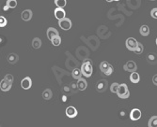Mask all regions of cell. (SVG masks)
<instances>
[{"label": "cell", "instance_id": "6da1fadb", "mask_svg": "<svg viewBox=\"0 0 157 127\" xmlns=\"http://www.w3.org/2000/svg\"><path fill=\"white\" fill-rule=\"evenodd\" d=\"M81 72L82 75L86 78L91 77L92 72H93V67H92V63L90 60H86L83 62L82 65H81Z\"/></svg>", "mask_w": 157, "mask_h": 127}, {"label": "cell", "instance_id": "277c9868", "mask_svg": "<svg viewBox=\"0 0 157 127\" xmlns=\"http://www.w3.org/2000/svg\"><path fill=\"white\" fill-rule=\"evenodd\" d=\"M59 25L62 30L64 31H68L72 28V21L70 20L69 18H64L62 20L59 21Z\"/></svg>", "mask_w": 157, "mask_h": 127}, {"label": "cell", "instance_id": "5b68a950", "mask_svg": "<svg viewBox=\"0 0 157 127\" xmlns=\"http://www.w3.org/2000/svg\"><path fill=\"white\" fill-rule=\"evenodd\" d=\"M137 44H138V42H137L136 39H134V37H129L125 42L126 48L129 51H133L136 50V48L137 47Z\"/></svg>", "mask_w": 157, "mask_h": 127}, {"label": "cell", "instance_id": "d4e9b609", "mask_svg": "<svg viewBox=\"0 0 157 127\" xmlns=\"http://www.w3.org/2000/svg\"><path fill=\"white\" fill-rule=\"evenodd\" d=\"M51 42H52V44H53V46L58 47L61 43V37L59 36H55L54 39L51 40Z\"/></svg>", "mask_w": 157, "mask_h": 127}, {"label": "cell", "instance_id": "83f0119b", "mask_svg": "<svg viewBox=\"0 0 157 127\" xmlns=\"http://www.w3.org/2000/svg\"><path fill=\"white\" fill-rule=\"evenodd\" d=\"M118 86H120V84L117 83V82H114V83L112 84V85L110 86V91H111V93H117L118 89Z\"/></svg>", "mask_w": 157, "mask_h": 127}, {"label": "cell", "instance_id": "d590c367", "mask_svg": "<svg viewBox=\"0 0 157 127\" xmlns=\"http://www.w3.org/2000/svg\"><path fill=\"white\" fill-rule=\"evenodd\" d=\"M113 1H120V0H113Z\"/></svg>", "mask_w": 157, "mask_h": 127}, {"label": "cell", "instance_id": "e0dca14e", "mask_svg": "<svg viewBox=\"0 0 157 127\" xmlns=\"http://www.w3.org/2000/svg\"><path fill=\"white\" fill-rule=\"evenodd\" d=\"M130 81L133 83H138L140 81V76L138 73L136 72H132V74L130 75Z\"/></svg>", "mask_w": 157, "mask_h": 127}, {"label": "cell", "instance_id": "4fadbf2b", "mask_svg": "<svg viewBox=\"0 0 157 127\" xmlns=\"http://www.w3.org/2000/svg\"><path fill=\"white\" fill-rule=\"evenodd\" d=\"M56 36H59V31L56 30V28L49 27L48 29H47V37H48L49 40H52Z\"/></svg>", "mask_w": 157, "mask_h": 127}, {"label": "cell", "instance_id": "ac0fdd59", "mask_svg": "<svg viewBox=\"0 0 157 127\" xmlns=\"http://www.w3.org/2000/svg\"><path fill=\"white\" fill-rule=\"evenodd\" d=\"M147 61H148V62L151 65L156 64L157 63V55L153 53L148 54V56H147Z\"/></svg>", "mask_w": 157, "mask_h": 127}, {"label": "cell", "instance_id": "f1b7e54d", "mask_svg": "<svg viewBox=\"0 0 157 127\" xmlns=\"http://www.w3.org/2000/svg\"><path fill=\"white\" fill-rule=\"evenodd\" d=\"M8 21L4 16H0V27H5L7 25Z\"/></svg>", "mask_w": 157, "mask_h": 127}, {"label": "cell", "instance_id": "8fae6325", "mask_svg": "<svg viewBox=\"0 0 157 127\" xmlns=\"http://www.w3.org/2000/svg\"><path fill=\"white\" fill-rule=\"evenodd\" d=\"M32 16H33V12L31 9H25V11H23L21 14V18L23 19V21H25V22L30 21L32 19Z\"/></svg>", "mask_w": 157, "mask_h": 127}, {"label": "cell", "instance_id": "30bf717a", "mask_svg": "<svg viewBox=\"0 0 157 127\" xmlns=\"http://www.w3.org/2000/svg\"><path fill=\"white\" fill-rule=\"evenodd\" d=\"M32 86V79L29 77H26L25 79H23V81H21V87L24 90H28Z\"/></svg>", "mask_w": 157, "mask_h": 127}, {"label": "cell", "instance_id": "8d00e7d4", "mask_svg": "<svg viewBox=\"0 0 157 127\" xmlns=\"http://www.w3.org/2000/svg\"><path fill=\"white\" fill-rule=\"evenodd\" d=\"M151 1H154V0H151Z\"/></svg>", "mask_w": 157, "mask_h": 127}, {"label": "cell", "instance_id": "603a6c76", "mask_svg": "<svg viewBox=\"0 0 157 127\" xmlns=\"http://www.w3.org/2000/svg\"><path fill=\"white\" fill-rule=\"evenodd\" d=\"M149 127H157V116H153L151 117L148 123Z\"/></svg>", "mask_w": 157, "mask_h": 127}, {"label": "cell", "instance_id": "8992f818", "mask_svg": "<svg viewBox=\"0 0 157 127\" xmlns=\"http://www.w3.org/2000/svg\"><path fill=\"white\" fill-rule=\"evenodd\" d=\"M123 69L128 72H136L137 69V65L134 61H128V62L123 65Z\"/></svg>", "mask_w": 157, "mask_h": 127}, {"label": "cell", "instance_id": "7402d4cb", "mask_svg": "<svg viewBox=\"0 0 157 127\" xmlns=\"http://www.w3.org/2000/svg\"><path fill=\"white\" fill-rule=\"evenodd\" d=\"M52 96H53V93H52L50 89H46V90H44V93H42V97H44V99L45 100H50Z\"/></svg>", "mask_w": 157, "mask_h": 127}, {"label": "cell", "instance_id": "1f68e13d", "mask_svg": "<svg viewBox=\"0 0 157 127\" xmlns=\"http://www.w3.org/2000/svg\"><path fill=\"white\" fill-rule=\"evenodd\" d=\"M153 82L154 85L157 86V74L153 76Z\"/></svg>", "mask_w": 157, "mask_h": 127}, {"label": "cell", "instance_id": "3957f363", "mask_svg": "<svg viewBox=\"0 0 157 127\" xmlns=\"http://www.w3.org/2000/svg\"><path fill=\"white\" fill-rule=\"evenodd\" d=\"M100 70H101L102 73L106 75V76H110L114 71V68L109 63L102 62L101 64H100Z\"/></svg>", "mask_w": 157, "mask_h": 127}, {"label": "cell", "instance_id": "d6986e66", "mask_svg": "<svg viewBox=\"0 0 157 127\" xmlns=\"http://www.w3.org/2000/svg\"><path fill=\"white\" fill-rule=\"evenodd\" d=\"M139 33H140V35L143 36H149V34H150V28H149V26L148 25H142L140 27V29H139Z\"/></svg>", "mask_w": 157, "mask_h": 127}, {"label": "cell", "instance_id": "44dd1931", "mask_svg": "<svg viewBox=\"0 0 157 127\" xmlns=\"http://www.w3.org/2000/svg\"><path fill=\"white\" fill-rule=\"evenodd\" d=\"M72 76H73V78L74 79H81L82 78V72H81V69H79V68H74V70H73V72H72Z\"/></svg>", "mask_w": 157, "mask_h": 127}, {"label": "cell", "instance_id": "9c48e42d", "mask_svg": "<svg viewBox=\"0 0 157 127\" xmlns=\"http://www.w3.org/2000/svg\"><path fill=\"white\" fill-rule=\"evenodd\" d=\"M65 113L67 115L68 118H75L78 114V111L74 107H68L67 109H66Z\"/></svg>", "mask_w": 157, "mask_h": 127}, {"label": "cell", "instance_id": "ffe728a7", "mask_svg": "<svg viewBox=\"0 0 157 127\" xmlns=\"http://www.w3.org/2000/svg\"><path fill=\"white\" fill-rule=\"evenodd\" d=\"M32 47L34 49H40L41 47V39H39V37H34L32 40Z\"/></svg>", "mask_w": 157, "mask_h": 127}, {"label": "cell", "instance_id": "836d02e7", "mask_svg": "<svg viewBox=\"0 0 157 127\" xmlns=\"http://www.w3.org/2000/svg\"><path fill=\"white\" fill-rule=\"evenodd\" d=\"M106 2H113V0H106Z\"/></svg>", "mask_w": 157, "mask_h": 127}, {"label": "cell", "instance_id": "2e32d148", "mask_svg": "<svg viewBox=\"0 0 157 127\" xmlns=\"http://www.w3.org/2000/svg\"><path fill=\"white\" fill-rule=\"evenodd\" d=\"M8 62L9 63V64H11V65H14V64H16L17 62H18V60H19V57H18V55L16 54V53H9V55H8Z\"/></svg>", "mask_w": 157, "mask_h": 127}, {"label": "cell", "instance_id": "d6a6232c", "mask_svg": "<svg viewBox=\"0 0 157 127\" xmlns=\"http://www.w3.org/2000/svg\"><path fill=\"white\" fill-rule=\"evenodd\" d=\"M9 7L7 6V5H6V6H5L4 8H3V9H4V11H8V9H9Z\"/></svg>", "mask_w": 157, "mask_h": 127}, {"label": "cell", "instance_id": "5bb4252c", "mask_svg": "<svg viewBox=\"0 0 157 127\" xmlns=\"http://www.w3.org/2000/svg\"><path fill=\"white\" fill-rule=\"evenodd\" d=\"M76 87L78 88L79 91H85L86 89H87V87H88V82H87V81H86V79H83V78L79 79L78 81H77Z\"/></svg>", "mask_w": 157, "mask_h": 127}, {"label": "cell", "instance_id": "4316f807", "mask_svg": "<svg viewBox=\"0 0 157 127\" xmlns=\"http://www.w3.org/2000/svg\"><path fill=\"white\" fill-rule=\"evenodd\" d=\"M143 50H144L143 45H142L141 43H139V42H138V44H137V47H136V50H135L134 51H135V53H136V54H141L142 53H143Z\"/></svg>", "mask_w": 157, "mask_h": 127}, {"label": "cell", "instance_id": "f546056e", "mask_svg": "<svg viewBox=\"0 0 157 127\" xmlns=\"http://www.w3.org/2000/svg\"><path fill=\"white\" fill-rule=\"evenodd\" d=\"M151 16L153 18H154V19H157V8H154L151 9Z\"/></svg>", "mask_w": 157, "mask_h": 127}, {"label": "cell", "instance_id": "7c38bea8", "mask_svg": "<svg viewBox=\"0 0 157 127\" xmlns=\"http://www.w3.org/2000/svg\"><path fill=\"white\" fill-rule=\"evenodd\" d=\"M106 88H107V81H104V79H101L96 84V90L100 93L104 92L106 90Z\"/></svg>", "mask_w": 157, "mask_h": 127}, {"label": "cell", "instance_id": "52a82bcc", "mask_svg": "<svg viewBox=\"0 0 157 127\" xmlns=\"http://www.w3.org/2000/svg\"><path fill=\"white\" fill-rule=\"evenodd\" d=\"M12 86V82L11 81H8L7 79H3L1 81H0V89H1V91L3 92H8L11 89Z\"/></svg>", "mask_w": 157, "mask_h": 127}, {"label": "cell", "instance_id": "4dcf8cb0", "mask_svg": "<svg viewBox=\"0 0 157 127\" xmlns=\"http://www.w3.org/2000/svg\"><path fill=\"white\" fill-rule=\"evenodd\" d=\"M5 79H7L8 81H11V82H13V76L11 74H7L6 76L4 78Z\"/></svg>", "mask_w": 157, "mask_h": 127}, {"label": "cell", "instance_id": "7a4b0ae2", "mask_svg": "<svg viewBox=\"0 0 157 127\" xmlns=\"http://www.w3.org/2000/svg\"><path fill=\"white\" fill-rule=\"evenodd\" d=\"M117 95L118 96L121 98V99H126L130 96V92H129V89H128L126 84H121L120 86H118V92H117Z\"/></svg>", "mask_w": 157, "mask_h": 127}, {"label": "cell", "instance_id": "9a60e30c", "mask_svg": "<svg viewBox=\"0 0 157 127\" xmlns=\"http://www.w3.org/2000/svg\"><path fill=\"white\" fill-rule=\"evenodd\" d=\"M54 13H55V17L58 19L59 21L62 20V19H64L65 16H66V12H65V11L63 8H56Z\"/></svg>", "mask_w": 157, "mask_h": 127}, {"label": "cell", "instance_id": "484cf974", "mask_svg": "<svg viewBox=\"0 0 157 127\" xmlns=\"http://www.w3.org/2000/svg\"><path fill=\"white\" fill-rule=\"evenodd\" d=\"M7 6L9 8H15L17 7V0H7Z\"/></svg>", "mask_w": 157, "mask_h": 127}, {"label": "cell", "instance_id": "ba28073f", "mask_svg": "<svg viewBox=\"0 0 157 127\" xmlns=\"http://www.w3.org/2000/svg\"><path fill=\"white\" fill-rule=\"evenodd\" d=\"M142 116V112L138 109H134L130 112V119L132 121H138Z\"/></svg>", "mask_w": 157, "mask_h": 127}, {"label": "cell", "instance_id": "e575fe53", "mask_svg": "<svg viewBox=\"0 0 157 127\" xmlns=\"http://www.w3.org/2000/svg\"><path fill=\"white\" fill-rule=\"evenodd\" d=\"M155 43H156V45H157V37H156V40H155Z\"/></svg>", "mask_w": 157, "mask_h": 127}, {"label": "cell", "instance_id": "cb8c5ba5", "mask_svg": "<svg viewBox=\"0 0 157 127\" xmlns=\"http://www.w3.org/2000/svg\"><path fill=\"white\" fill-rule=\"evenodd\" d=\"M55 4L58 8H63L66 5H67V1H66V0H55Z\"/></svg>", "mask_w": 157, "mask_h": 127}]
</instances>
